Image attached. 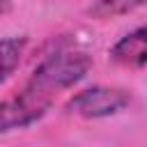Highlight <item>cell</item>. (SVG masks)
I'll list each match as a JSON object with an SVG mask.
<instances>
[{
  "mask_svg": "<svg viewBox=\"0 0 147 147\" xmlns=\"http://www.w3.org/2000/svg\"><path fill=\"white\" fill-rule=\"evenodd\" d=\"M11 9V0H0V16H5Z\"/></svg>",
  "mask_w": 147,
  "mask_h": 147,
  "instance_id": "cell-7",
  "label": "cell"
},
{
  "mask_svg": "<svg viewBox=\"0 0 147 147\" xmlns=\"http://www.w3.org/2000/svg\"><path fill=\"white\" fill-rule=\"evenodd\" d=\"M92 69V57L85 51L76 48H57L51 55L41 60V64L34 69V74L28 80V90L51 99L53 92L67 90L83 80L87 71Z\"/></svg>",
  "mask_w": 147,
  "mask_h": 147,
  "instance_id": "cell-1",
  "label": "cell"
},
{
  "mask_svg": "<svg viewBox=\"0 0 147 147\" xmlns=\"http://www.w3.org/2000/svg\"><path fill=\"white\" fill-rule=\"evenodd\" d=\"M48 106H51V99L32 92L28 87L18 96L0 101V133L14 131V129H25V126L34 124L37 119L44 117Z\"/></svg>",
  "mask_w": 147,
  "mask_h": 147,
  "instance_id": "cell-3",
  "label": "cell"
},
{
  "mask_svg": "<svg viewBox=\"0 0 147 147\" xmlns=\"http://www.w3.org/2000/svg\"><path fill=\"white\" fill-rule=\"evenodd\" d=\"M110 57L117 64L124 67H133V69H142L147 62V32L145 28H136L129 34H124L113 48H110Z\"/></svg>",
  "mask_w": 147,
  "mask_h": 147,
  "instance_id": "cell-4",
  "label": "cell"
},
{
  "mask_svg": "<svg viewBox=\"0 0 147 147\" xmlns=\"http://www.w3.org/2000/svg\"><path fill=\"white\" fill-rule=\"evenodd\" d=\"M145 5V0H94L85 11L92 18L106 21V18H117L124 14H131L136 9H140Z\"/></svg>",
  "mask_w": 147,
  "mask_h": 147,
  "instance_id": "cell-6",
  "label": "cell"
},
{
  "mask_svg": "<svg viewBox=\"0 0 147 147\" xmlns=\"http://www.w3.org/2000/svg\"><path fill=\"white\" fill-rule=\"evenodd\" d=\"M133 96L131 92L122 90V87H106V85H94L87 87L78 94H74L67 101V113L71 115H80L87 119H99V117H110L117 115L122 110H126L131 106Z\"/></svg>",
  "mask_w": 147,
  "mask_h": 147,
  "instance_id": "cell-2",
  "label": "cell"
},
{
  "mask_svg": "<svg viewBox=\"0 0 147 147\" xmlns=\"http://www.w3.org/2000/svg\"><path fill=\"white\" fill-rule=\"evenodd\" d=\"M28 48V37H5L0 39V85L7 83L18 69L23 53Z\"/></svg>",
  "mask_w": 147,
  "mask_h": 147,
  "instance_id": "cell-5",
  "label": "cell"
}]
</instances>
